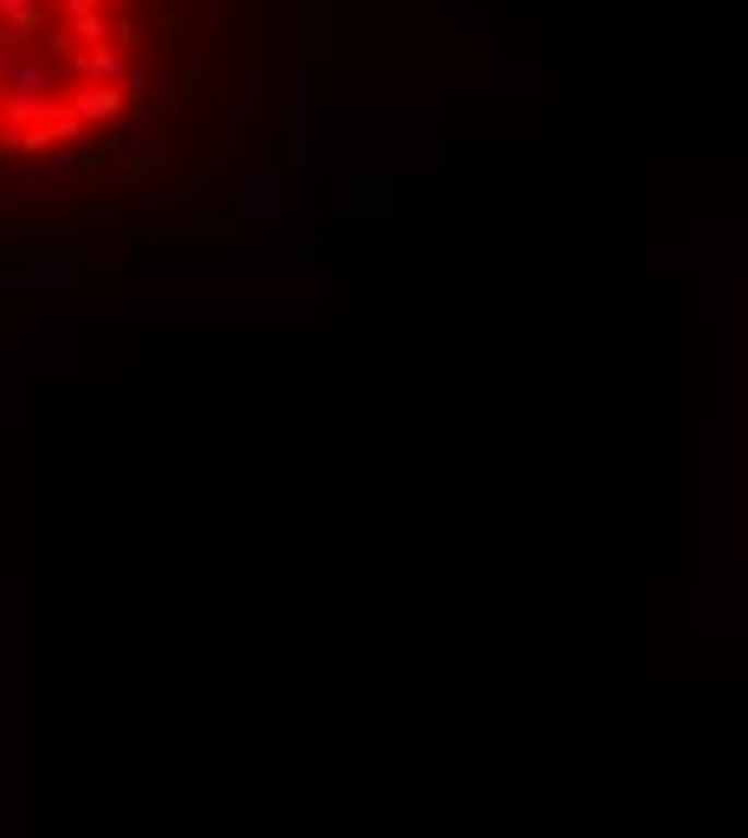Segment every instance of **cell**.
<instances>
[{
    "instance_id": "cell-1",
    "label": "cell",
    "mask_w": 748,
    "mask_h": 838,
    "mask_svg": "<svg viewBox=\"0 0 748 838\" xmlns=\"http://www.w3.org/2000/svg\"><path fill=\"white\" fill-rule=\"evenodd\" d=\"M149 0H0V148H66L142 97Z\"/></svg>"
}]
</instances>
